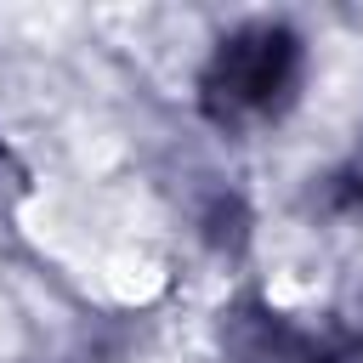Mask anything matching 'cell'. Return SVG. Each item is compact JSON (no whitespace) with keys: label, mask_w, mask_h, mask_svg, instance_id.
<instances>
[{"label":"cell","mask_w":363,"mask_h":363,"mask_svg":"<svg viewBox=\"0 0 363 363\" xmlns=\"http://www.w3.org/2000/svg\"><path fill=\"white\" fill-rule=\"evenodd\" d=\"M96 272H102L108 295L125 301V306H142V301H153V295L164 289V267H159L147 250H136V244L102 250V255H96Z\"/></svg>","instance_id":"6da1fadb"}]
</instances>
